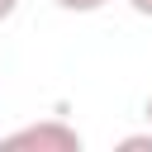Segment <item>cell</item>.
<instances>
[{
	"mask_svg": "<svg viewBox=\"0 0 152 152\" xmlns=\"http://www.w3.org/2000/svg\"><path fill=\"white\" fill-rule=\"evenodd\" d=\"M5 152L14 147H38V152H81V133L62 119H48V124H28V128H14L0 138Z\"/></svg>",
	"mask_w": 152,
	"mask_h": 152,
	"instance_id": "obj_1",
	"label": "cell"
},
{
	"mask_svg": "<svg viewBox=\"0 0 152 152\" xmlns=\"http://www.w3.org/2000/svg\"><path fill=\"white\" fill-rule=\"evenodd\" d=\"M142 114H147V124H152V95H147V109H142Z\"/></svg>",
	"mask_w": 152,
	"mask_h": 152,
	"instance_id": "obj_5",
	"label": "cell"
},
{
	"mask_svg": "<svg viewBox=\"0 0 152 152\" xmlns=\"http://www.w3.org/2000/svg\"><path fill=\"white\" fill-rule=\"evenodd\" d=\"M57 10H66V14H95V10H104L109 0H52Z\"/></svg>",
	"mask_w": 152,
	"mask_h": 152,
	"instance_id": "obj_2",
	"label": "cell"
},
{
	"mask_svg": "<svg viewBox=\"0 0 152 152\" xmlns=\"http://www.w3.org/2000/svg\"><path fill=\"white\" fill-rule=\"evenodd\" d=\"M14 10H19V0H0V24H5V19L14 14Z\"/></svg>",
	"mask_w": 152,
	"mask_h": 152,
	"instance_id": "obj_3",
	"label": "cell"
},
{
	"mask_svg": "<svg viewBox=\"0 0 152 152\" xmlns=\"http://www.w3.org/2000/svg\"><path fill=\"white\" fill-rule=\"evenodd\" d=\"M128 5H133V10L142 14V19H152V0H128Z\"/></svg>",
	"mask_w": 152,
	"mask_h": 152,
	"instance_id": "obj_4",
	"label": "cell"
}]
</instances>
